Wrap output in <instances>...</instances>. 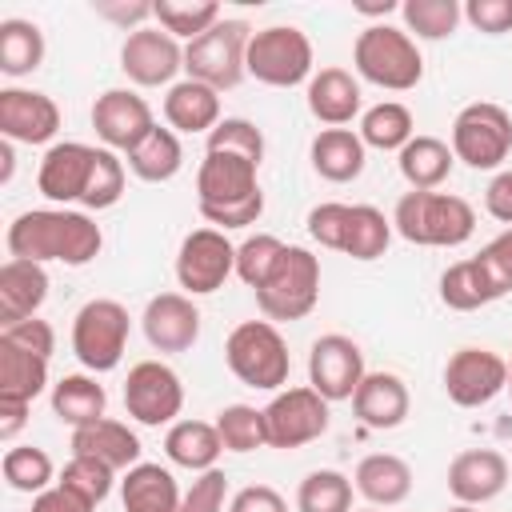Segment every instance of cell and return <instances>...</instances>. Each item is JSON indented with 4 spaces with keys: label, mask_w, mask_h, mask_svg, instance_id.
I'll return each mask as SVG.
<instances>
[{
    "label": "cell",
    "mask_w": 512,
    "mask_h": 512,
    "mask_svg": "<svg viewBox=\"0 0 512 512\" xmlns=\"http://www.w3.org/2000/svg\"><path fill=\"white\" fill-rule=\"evenodd\" d=\"M396 164H400V176L412 184V192H436L448 176H452V144L440 140V136H412L400 152H396Z\"/></svg>",
    "instance_id": "obj_30"
},
{
    "label": "cell",
    "mask_w": 512,
    "mask_h": 512,
    "mask_svg": "<svg viewBox=\"0 0 512 512\" xmlns=\"http://www.w3.org/2000/svg\"><path fill=\"white\" fill-rule=\"evenodd\" d=\"M308 160H312L316 176H324L328 184H348L364 172L368 148H364L360 132H352V128H320L312 136Z\"/></svg>",
    "instance_id": "obj_27"
},
{
    "label": "cell",
    "mask_w": 512,
    "mask_h": 512,
    "mask_svg": "<svg viewBox=\"0 0 512 512\" xmlns=\"http://www.w3.org/2000/svg\"><path fill=\"white\" fill-rule=\"evenodd\" d=\"M296 512H352V476L316 468L296 488Z\"/></svg>",
    "instance_id": "obj_41"
},
{
    "label": "cell",
    "mask_w": 512,
    "mask_h": 512,
    "mask_svg": "<svg viewBox=\"0 0 512 512\" xmlns=\"http://www.w3.org/2000/svg\"><path fill=\"white\" fill-rule=\"evenodd\" d=\"M128 332H132L128 308H124L120 300L96 296V300L80 304V312L72 316V352H76V360H80L92 376L112 372V368L124 360Z\"/></svg>",
    "instance_id": "obj_7"
},
{
    "label": "cell",
    "mask_w": 512,
    "mask_h": 512,
    "mask_svg": "<svg viewBox=\"0 0 512 512\" xmlns=\"http://www.w3.org/2000/svg\"><path fill=\"white\" fill-rule=\"evenodd\" d=\"M320 300V260L300 248V244H284L272 276L256 288V308L264 312V320H304Z\"/></svg>",
    "instance_id": "obj_6"
},
{
    "label": "cell",
    "mask_w": 512,
    "mask_h": 512,
    "mask_svg": "<svg viewBox=\"0 0 512 512\" xmlns=\"http://www.w3.org/2000/svg\"><path fill=\"white\" fill-rule=\"evenodd\" d=\"M360 140L364 148H380V152H400L412 136H416V120L400 100H380L360 116Z\"/></svg>",
    "instance_id": "obj_37"
},
{
    "label": "cell",
    "mask_w": 512,
    "mask_h": 512,
    "mask_svg": "<svg viewBox=\"0 0 512 512\" xmlns=\"http://www.w3.org/2000/svg\"><path fill=\"white\" fill-rule=\"evenodd\" d=\"M180 408H184V384H180V376L164 360H140V364L128 368L124 412L136 424H144V428L176 424Z\"/></svg>",
    "instance_id": "obj_11"
},
{
    "label": "cell",
    "mask_w": 512,
    "mask_h": 512,
    "mask_svg": "<svg viewBox=\"0 0 512 512\" xmlns=\"http://www.w3.org/2000/svg\"><path fill=\"white\" fill-rule=\"evenodd\" d=\"M508 388V360L492 348H456L444 364V392L456 408H480Z\"/></svg>",
    "instance_id": "obj_14"
},
{
    "label": "cell",
    "mask_w": 512,
    "mask_h": 512,
    "mask_svg": "<svg viewBox=\"0 0 512 512\" xmlns=\"http://www.w3.org/2000/svg\"><path fill=\"white\" fill-rule=\"evenodd\" d=\"M392 220L376 204H352L348 212V236H344V256L352 260H380L392 244Z\"/></svg>",
    "instance_id": "obj_38"
},
{
    "label": "cell",
    "mask_w": 512,
    "mask_h": 512,
    "mask_svg": "<svg viewBox=\"0 0 512 512\" xmlns=\"http://www.w3.org/2000/svg\"><path fill=\"white\" fill-rule=\"evenodd\" d=\"M224 364L240 384L260 392H280L292 372L288 344L272 320H240L224 340Z\"/></svg>",
    "instance_id": "obj_4"
},
{
    "label": "cell",
    "mask_w": 512,
    "mask_h": 512,
    "mask_svg": "<svg viewBox=\"0 0 512 512\" xmlns=\"http://www.w3.org/2000/svg\"><path fill=\"white\" fill-rule=\"evenodd\" d=\"M304 100H308V112L320 124L344 128V124H352L360 116L364 92H360V80L348 68H320V72H312Z\"/></svg>",
    "instance_id": "obj_23"
},
{
    "label": "cell",
    "mask_w": 512,
    "mask_h": 512,
    "mask_svg": "<svg viewBox=\"0 0 512 512\" xmlns=\"http://www.w3.org/2000/svg\"><path fill=\"white\" fill-rule=\"evenodd\" d=\"M352 64L360 80L388 92H412L424 80V56L416 40L392 24H368L352 44Z\"/></svg>",
    "instance_id": "obj_3"
},
{
    "label": "cell",
    "mask_w": 512,
    "mask_h": 512,
    "mask_svg": "<svg viewBox=\"0 0 512 512\" xmlns=\"http://www.w3.org/2000/svg\"><path fill=\"white\" fill-rule=\"evenodd\" d=\"M152 8H156V12H152L156 28H164V32L176 36V40H188V44H192L196 36H204L212 24L224 20L216 0H156Z\"/></svg>",
    "instance_id": "obj_39"
},
{
    "label": "cell",
    "mask_w": 512,
    "mask_h": 512,
    "mask_svg": "<svg viewBox=\"0 0 512 512\" xmlns=\"http://www.w3.org/2000/svg\"><path fill=\"white\" fill-rule=\"evenodd\" d=\"M360 512H380V508H372V504H368V508H360Z\"/></svg>",
    "instance_id": "obj_63"
},
{
    "label": "cell",
    "mask_w": 512,
    "mask_h": 512,
    "mask_svg": "<svg viewBox=\"0 0 512 512\" xmlns=\"http://www.w3.org/2000/svg\"><path fill=\"white\" fill-rule=\"evenodd\" d=\"M120 72L136 88H172L176 72H184V44L164 28H136L120 44Z\"/></svg>",
    "instance_id": "obj_15"
},
{
    "label": "cell",
    "mask_w": 512,
    "mask_h": 512,
    "mask_svg": "<svg viewBox=\"0 0 512 512\" xmlns=\"http://www.w3.org/2000/svg\"><path fill=\"white\" fill-rule=\"evenodd\" d=\"M476 256L484 260V268L492 272V280H496L504 292H512V228H504L500 236H492Z\"/></svg>",
    "instance_id": "obj_53"
},
{
    "label": "cell",
    "mask_w": 512,
    "mask_h": 512,
    "mask_svg": "<svg viewBox=\"0 0 512 512\" xmlns=\"http://www.w3.org/2000/svg\"><path fill=\"white\" fill-rule=\"evenodd\" d=\"M268 424V448H304L328 432V400L304 384V388H280L264 404Z\"/></svg>",
    "instance_id": "obj_10"
},
{
    "label": "cell",
    "mask_w": 512,
    "mask_h": 512,
    "mask_svg": "<svg viewBox=\"0 0 512 512\" xmlns=\"http://www.w3.org/2000/svg\"><path fill=\"white\" fill-rule=\"evenodd\" d=\"M280 252H284V240L272 236V232H256V236L240 240V244H236V276L256 292V288L272 276Z\"/></svg>",
    "instance_id": "obj_45"
},
{
    "label": "cell",
    "mask_w": 512,
    "mask_h": 512,
    "mask_svg": "<svg viewBox=\"0 0 512 512\" xmlns=\"http://www.w3.org/2000/svg\"><path fill=\"white\" fill-rule=\"evenodd\" d=\"M464 20L484 36H504L512 32V0H468Z\"/></svg>",
    "instance_id": "obj_52"
},
{
    "label": "cell",
    "mask_w": 512,
    "mask_h": 512,
    "mask_svg": "<svg viewBox=\"0 0 512 512\" xmlns=\"http://www.w3.org/2000/svg\"><path fill=\"white\" fill-rule=\"evenodd\" d=\"M444 512H476L472 504H452V508H444Z\"/></svg>",
    "instance_id": "obj_61"
},
{
    "label": "cell",
    "mask_w": 512,
    "mask_h": 512,
    "mask_svg": "<svg viewBox=\"0 0 512 512\" xmlns=\"http://www.w3.org/2000/svg\"><path fill=\"white\" fill-rule=\"evenodd\" d=\"M508 484V460L496 448H468L448 464V492L456 504H488Z\"/></svg>",
    "instance_id": "obj_21"
},
{
    "label": "cell",
    "mask_w": 512,
    "mask_h": 512,
    "mask_svg": "<svg viewBox=\"0 0 512 512\" xmlns=\"http://www.w3.org/2000/svg\"><path fill=\"white\" fill-rule=\"evenodd\" d=\"M120 196H124V160H120L112 148H100V152H96L92 180H88V192H84L80 204H84L88 212H104V208H112Z\"/></svg>",
    "instance_id": "obj_47"
},
{
    "label": "cell",
    "mask_w": 512,
    "mask_h": 512,
    "mask_svg": "<svg viewBox=\"0 0 512 512\" xmlns=\"http://www.w3.org/2000/svg\"><path fill=\"white\" fill-rule=\"evenodd\" d=\"M248 40H252V28L244 20H236V16H224L204 36L184 44L188 80H200V84H208L216 92L236 88L248 76Z\"/></svg>",
    "instance_id": "obj_5"
},
{
    "label": "cell",
    "mask_w": 512,
    "mask_h": 512,
    "mask_svg": "<svg viewBox=\"0 0 512 512\" xmlns=\"http://www.w3.org/2000/svg\"><path fill=\"white\" fill-rule=\"evenodd\" d=\"M396 4L392 0H384V4H356V12H364V16H388Z\"/></svg>",
    "instance_id": "obj_60"
},
{
    "label": "cell",
    "mask_w": 512,
    "mask_h": 512,
    "mask_svg": "<svg viewBox=\"0 0 512 512\" xmlns=\"http://www.w3.org/2000/svg\"><path fill=\"white\" fill-rule=\"evenodd\" d=\"M204 152L244 156V160H252V164L260 168V164H264V132H260L252 120H244V116H224V120L208 132Z\"/></svg>",
    "instance_id": "obj_44"
},
{
    "label": "cell",
    "mask_w": 512,
    "mask_h": 512,
    "mask_svg": "<svg viewBox=\"0 0 512 512\" xmlns=\"http://www.w3.org/2000/svg\"><path fill=\"white\" fill-rule=\"evenodd\" d=\"M0 472H4V484H8L12 492H28V496H40L44 488L56 484V464H52V456H48L44 448H36V444H16V448H8L4 460H0Z\"/></svg>",
    "instance_id": "obj_40"
},
{
    "label": "cell",
    "mask_w": 512,
    "mask_h": 512,
    "mask_svg": "<svg viewBox=\"0 0 512 512\" xmlns=\"http://www.w3.org/2000/svg\"><path fill=\"white\" fill-rule=\"evenodd\" d=\"M224 444H220V432L216 424L208 420H176L164 436V456L176 464V468H188V472H208L216 468Z\"/></svg>",
    "instance_id": "obj_32"
},
{
    "label": "cell",
    "mask_w": 512,
    "mask_h": 512,
    "mask_svg": "<svg viewBox=\"0 0 512 512\" xmlns=\"http://www.w3.org/2000/svg\"><path fill=\"white\" fill-rule=\"evenodd\" d=\"M12 168H16V156H12V140L0 144V180L8 184L12 180Z\"/></svg>",
    "instance_id": "obj_59"
},
{
    "label": "cell",
    "mask_w": 512,
    "mask_h": 512,
    "mask_svg": "<svg viewBox=\"0 0 512 512\" xmlns=\"http://www.w3.org/2000/svg\"><path fill=\"white\" fill-rule=\"evenodd\" d=\"M72 456H92V460H104L108 468L116 472H128L140 464V436L124 424V420H96V424H84V428H72Z\"/></svg>",
    "instance_id": "obj_25"
},
{
    "label": "cell",
    "mask_w": 512,
    "mask_h": 512,
    "mask_svg": "<svg viewBox=\"0 0 512 512\" xmlns=\"http://www.w3.org/2000/svg\"><path fill=\"white\" fill-rule=\"evenodd\" d=\"M216 432L224 452H256L268 448V424H264V408L252 404H228L216 412Z\"/></svg>",
    "instance_id": "obj_42"
},
{
    "label": "cell",
    "mask_w": 512,
    "mask_h": 512,
    "mask_svg": "<svg viewBox=\"0 0 512 512\" xmlns=\"http://www.w3.org/2000/svg\"><path fill=\"white\" fill-rule=\"evenodd\" d=\"M44 64V32L32 20L8 16L0 20V72L4 76H28Z\"/></svg>",
    "instance_id": "obj_36"
},
{
    "label": "cell",
    "mask_w": 512,
    "mask_h": 512,
    "mask_svg": "<svg viewBox=\"0 0 512 512\" xmlns=\"http://www.w3.org/2000/svg\"><path fill=\"white\" fill-rule=\"evenodd\" d=\"M408 408H412V396H408V384L396 376V372H368L352 396V412L364 428L372 432H388V428H400L408 420Z\"/></svg>",
    "instance_id": "obj_22"
},
{
    "label": "cell",
    "mask_w": 512,
    "mask_h": 512,
    "mask_svg": "<svg viewBox=\"0 0 512 512\" xmlns=\"http://www.w3.org/2000/svg\"><path fill=\"white\" fill-rule=\"evenodd\" d=\"M224 504H228V476L220 468L196 472V480L180 496V512H228Z\"/></svg>",
    "instance_id": "obj_49"
},
{
    "label": "cell",
    "mask_w": 512,
    "mask_h": 512,
    "mask_svg": "<svg viewBox=\"0 0 512 512\" xmlns=\"http://www.w3.org/2000/svg\"><path fill=\"white\" fill-rule=\"evenodd\" d=\"M28 408L32 404H16V400H0V440L12 444L20 436V428L28 424Z\"/></svg>",
    "instance_id": "obj_58"
},
{
    "label": "cell",
    "mask_w": 512,
    "mask_h": 512,
    "mask_svg": "<svg viewBox=\"0 0 512 512\" xmlns=\"http://www.w3.org/2000/svg\"><path fill=\"white\" fill-rule=\"evenodd\" d=\"M500 296H508V292L492 280V272L484 268L480 256L456 260V264H448L444 276H440V300H444L452 312H476V308H484V304H492V300H500Z\"/></svg>",
    "instance_id": "obj_31"
},
{
    "label": "cell",
    "mask_w": 512,
    "mask_h": 512,
    "mask_svg": "<svg viewBox=\"0 0 512 512\" xmlns=\"http://www.w3.org/2000/svg\"><path fill=\"white\" fill-rule=\"evenodd\" d=\"M140 328L156 352H188L200 340V308L184 292H160L144 304Z\"/></svg>",
    "instance_id": "obj_19"
},
{
    "label": "cell",
    "mask_w": 512,
    "mask_h": 512,
    "mask_svg": "<svg viewBox=\"0 0 512 512\" xmlns=\"http://www.w3.org/2000/svg\"><path fill=\"white\" fill-rule=\"evenodd\" d=\"M512 152V116L492 100L464 104L452 120V156L476 172L500 168Z\"/></svg>",
    "instance_id": "obj_9"
},
{
    "label": "cell",
    "mask_w": 512,
    "mask_h": 512,
    "mask_svg": "<svg viewBox=\"0 0 512 512\" xmlns=\"http://www.w3.org/2000/svg\"><path fill=\"white\" fill-rule=\"evenodd\" d=\"M92 128L100 136V148H112V152H124L128 156L156 128V116H152V104L140 92H132V88H108L92 104Z\"/></svg>",
    "instance_id": "obj_16"
},
{
    "label": "cell",
    "mask_w": 512,
    "mask_h": 512,
    "mask_svg": "<svg viewBox=\"0 0 512 512\" xmlns=\"http://www.w3.org/2000/svg\"><path fill=\"white\" fill-rule=\"evenodd\" d=\"M96 8V16H104V20H112V24H120L124 32H136V28H144V20H152V4L148 0H124V4H92Z\"/></svg>",
    "instance_id": "obj_55"
},
{
    "label": "cell",
    "mask_w": 512,
    "mask_h": 512,
    "mask_svg": "<svg viewBox=\"0 0 512 512\" xmlns=\"http://www.w3.org/2000/svg\"><path fill=\"white\" fill-rule=\"evenodd\" d=\"M392 228L420 248H460L476 232V212L452 192H404L396 200Z\"/></svg>",
    "instance_id": "obj_2"
},
{
    "label": "cell",
    "mask_w": 512,
    "mask_h": 512,
    "mask_svg": "<svg viewBox=\"0 0 512 512\" xmlns=\"http://www.w3.org/2000/svg\"><path fill=\"white\" fill-rule=\"evenodd\" d=\"M364 376H368L364 352H360V344H356L352 336H344V332H324V336L312 340V348H308V384H312L328 404L352 400Z\"/></svg>",
    "instance_id": "obj_13"
},
{
    "label": "cell",
    "mask_w": 512,
    "mask_h": 512,
    "mask_svg": "<svg viewBox=\"0 0 512 512\" xmlns=\"http://www.w3.org/2000/svg\"><path fill=\"white\" fill-rule=\"evenodd\" d=\"M484 208H488L492 220H500V224L512 228V168H504V172L492 176V184L484 188Z\"/></svg>",
    "instance_id": "obj_56"
},
{
    "label": "cell",
    "mask_w": 512,
    "mask_h": 512,
    "mask_svg": "<svg viewBox=\"0 0 512 512\" xmlns=\"http://www.w3.org/2000/svg\"><path fill=\"white\" fill-rule=\"evenodd\" d=\"M256 164L244 156H228V152H204L200 168H196V204L200 208H220V204H236L260 192L256 180Z\"/></svg>",
    "instance_id": "obj_20"
},
{
    "label": "cell",
    "mask_w": 512,
    "mask_h": 512,
    "mask_svg": "<svg viewBox=\"0 0 512 512\" xmlns=\"http://www.w3.org/2000/svg\"><path fill=\"white\" fill-rule=\"evenodd\" d=\"M180 484L164 464L140 460L120 480V504L124 512H180Z\"/></svg>",
    "instance_id": "obj_28"
},
{
    "label": "cell",
    "mask_w": 512,
    "mask_h": 512,
    "mask_svg": "<svg viewBox=\"0 0 512 512\" xmlns=\"http://www.w3.org/2000/svg\"><path fill=\"white\" fill-rule=\"evenodd\" d=\"M260 212H264V192H256L248 200H236V204L200 208V216L208 220V228H220V232H228V228H252L260 220Z\"/></svg>",
    "instance_id": "obj_51"
},
{
    "label": "cell",
    "mask_w": 512,
    "mask_h": 512,
    "mask_svg": "<svg viewBox=\"0 0 512 512\" xmlns=\"http://www.w3.org/2000/svg\"><path fill=\"white\" fill-rule=\"evenodd\" d=\"M400 16H404V32L412 40H444L464 20V8L456 0H404Z\"/></svg>",
    "instance_id": "obj_43"
},
{
    "label": "cell",
    "mask_w": 512,
    "mask_h": 512,
    "mask_svg": "<svg viewBox=\"0 0 512 512\" xmlns=\"http://www.w3.org/2000/svg\"><path fill=\"white\" fill-rule=\"evenodd\" d=\"M48 300V272L32 260H4L0 264V328L32 320Z\"/></svg>",
    "instance_id": "obj_24"
},
{
    "label": "cell",
    "mask_w": 512,
    "mask_h": 512,
    "mask_svg": "<svg viewBox=\"0 0 512 512\" xmlns=\"http://www.w3.org/2000/svg\"><path fill=\"white\" fill-rule=\"evenodd\" d=\"M164 120L180 132H212L220 124V92L200 80H176L164 96Z\"/></svg>",
    "instance_id": "obj_29"
},
{
    "label": "cell",
    "mask_w": 512,
    "mask_h": 512,
    "mask_svg": "<svg viewBox=\"0 0 512 512\" xmlns=\"http://www.w3.org/2000/svg\"><path fill=\"white\" fill-rule=\"evenodd\" d=\"M504 392H512V360H508V388Z\"/></svg>",
    "instance_id": "obj_62"
},
{
    "label": "cell",
    "mask_w": 512,
    "mask_h": 512,
    "mask_svg": "<svg viewBox=\"0 0 512 512\" xmlns=\"http://www.w3.org/2000/svg\"><path fill=\"white\" fill-rule=\"evenodd\" d=\"M4 244H8L12 260L84 268V264H92L100 256L104 232L88 212H76V208H32V212H20L8 224Z\"/></svg>",
    "instance_id": "obj_1"
},
{
    "label": "cell",
    "mask_w": 512,
    "mask_h": 512,
    "mask_svg": "<svg viewBox=\"0 0 512 512\" xmlns=\"http://www.w3.org/2000/svg\"><path fill=\"white\" fill-rule=\"evenodd\" d=\"M96 152L92 144H80V140H60L44 152L40 168H36V188L44 200H52L56 208H68V204H80L84 192H88V180H92V168H96Z\"/></svg>",
    "instance_id": "obj_17"
},
{
    "label": "cell",
    "mask_w": 512,
    "mask_h": 512,
    "mask_svg": "<svg viewBox=\"0 0 512 512\" xmlns=\"http://www.w3.org/2000/svg\"><path fill=\"white\" fill-rule=\"evenodd\" d=\"M184 168V148H180V136L172 128H152L132 152H128V172L144 184H164L172 180L176 172Z\"/></svg>",
    "instance_id": "obj_35"
},
{
    "label": "cell",
    "mask_w": 512,
    "mask_h": 512,
    "mask_svg": "<svg viewBox=\"0 0 512 512\" xmlns=\"http://www.w3.org/2000/svg\"><path fill=\"white\" fill-rule=\"evenodd\" d=\"M236 272V244L220 228H196L180 240L176 252V280L184 296H208L224 288V280Z\"/></svg>",
    "instance_id": "obj_12"
},
{
    "label": "cell",
    "mask_w": 512,
    "mask_h": 512,
    "mask_svg": "<svg viewBox=\"0 0 512 512\" xmlns=\"http://www.w3.org/2000/svg\"><path fill=\"white\" fill-rule=\"evenodd\" d=\"M228 512H288V504L272 484H248L228 500Z\"/></svg>",
    "instance_id": "obj_54"
},
{
    "label": "cell",
    "mask_w": 512,
    "mask_h": 512,
    "mask_svg": "<svg viewBox=\"0 0 512 512\" xmlns=\"http://www.w3.org/2000/svg\"><path fill=\"white\" fill-rule=\"evenodd\" d=\"M60 132V104L36 88H0V136L12 144H48Z\"/></svg>",
    "instance_id": "obj_18"
},
{
    "label": "cell",
    "mask_w": 512,
    "mask_h": 512,
    "mask_svg": "<svg viewBox=\"0 0 512 512\" xmlns=\"http://www.w3.org/2000/svg\"><path fill=\"white\" fill-rule=\"evenodd\" d=\"M352 488L372 504V508H396L408 500L412 492V468L408 460L392 456V452H372L356 464L352 472Z\"/></svg>",
    "instance_id": "obj_26"
},
{
    "label": "cell",
    "mask_w": 512,
    "mask_h": 512,
    "mask_svg": "<svg viewBox=\"0 0 512 512\" xmlns=\"http://www.w3.org/2000/svg\"><path fill=\"white\" fill-rule=\"evenodd\" d=\"M348 212H352V204H340V200H324V204H316V208L308 212V236H312L320 248L344 252Z\"/></svg>",
    "instance_id": "obj_48"
},
{
    "label": "cell",
    "mask_w": 512,
    "mask_h": 512,
    "mask_svg": "<svg viewBox=\"0 0 512 512\" xmlns=\"http://www.w3.org/2000/svg\"><path fill=\"white\" fill-rule=\"evenodd\" d=\"M32 512H96V504H88L84 496H76L64 484H52L40 496H32Z\"/></svg>",
    "instance_id": "obj_57"
},
{
    "label": "cell",
    "mask_w": 512,
    "mask_h": 512,
    "mask_svg": "<svg viewBox=\"0 0 512 512\" xmlns=\"http://www.w3.org/2000/svg\"><path fill=\"white\" fill-rule=\"evenodd\" d=\"M56 484L72 488V492L84 496L88 504H104L108 492H112V484H116V468H108L104 460H92V456H72V460L64 464V472H60Z\"/></svg>",
    "instance_id": "obj_46"
},
{
    "label": "cell",
    "mask_w": 512,
    "mask_h": 512,
    "mask_svg": "<svg viewBox=\"0 0 512 512\" xmlns=\"http://www.w3.org/2000/svg\"><path fill=\"white\" fill-rule=\"evenodd\" d=\"M248 76L268 88H296L312 80V40L296 24H268L248 40Z\"/></svg>",
    "instance_id": "obj_8"
},
{
    "label": "cell",
    "mask_w": 512,
    "mask_h": 512,
    "mask_svg": "<svg viewBox=\"0 0 512 512\" xmlns=\"http://www.w3.org/2000/svg\"><path fill=\"white\" fill-rule=\"evenodd\" d=\"M0 340H8V344H16V348H28V352H36V356H44V360L56 352V332H52V324L40 320V316L0 328Z\"/></svg>",
    "instance_id": "obj_50"
},
{
    "label": "cell",
    "mask_w": 512,
    "mask_h": 512,
    "mask_svg": "<svg viewBox=\"0 0 512 512\" xmlns=\"http://www.w3.org/2000/svg\"><path fill=\"white\" fill-rule=\"evenodd\" d=\"M48 388V360L0 340V400L32 404Z\"/></svg>",
    "instance_id": "obj_34"
},
{
    "label": "cell",
    "mask_w": 512,
    "mask_h": 512,
    "mask_svg": "<svg viewBox=\"0 0 512 512\" xmlns=\"http://www.w3.org/2000/svg\"><path fill=\"white\" fill-rule=\"evenodd\" d=\"M104 408H108V392H104V384H96V376L68 372L52 384V412H56V420H64L72 428L104 420Z\"/></svg>",
    "instance_id": "obj_33"
}]
</instances>
